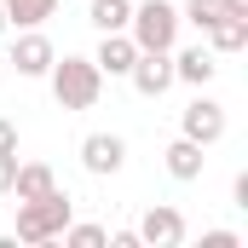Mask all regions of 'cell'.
Returning <instances> with one entry per match:
<instances>
[{
  "mask_svg": "<svg viewBox=\"0 0 248 248\" xmlns=\"http://www.w3.org/2000/svg\"><path fill=\"white\" fill-rule=\"evenodd\" d=\"M127 81H133L144 98H162V93L173 87V52H139L133 69H127Z\"/></svg>",
  "mask_w": 248,
  "mask_h": 248,
  "instance_id": "cell-7",
  "label": "cell"
},
{
  "mask_svg": "<svg viewBox=\"0 0 248 248\" xmlns=\"http://www.w3.org/2000/svg\"><path fill=\"white\" fill-rule=\"evenodd\" d=\"M0 156H17V127L0 116Z\"/></svg>",
  "mask_w": 248,
  "mask_h": 248,
  "instance_id": "cell-19",
  "label": "cell"
},
{
  "mask_svg": "<svg viewBox=\"0 0 248 248\" xmlns=\"http://www.w3.org/2000/svg\"><path fill=\"white\" fill-rule=\"evenodd\" d=\"M127 35H133L139 52H173V41H179V6H168V0H144V6H133Z\"/></svg>",
  "mask_w": 248,
  "mask_h": 248,
  "instance_id": "cell-3",
  "label": "cell"
},
{
  "mask_svg": "<svg viewBox=\"0 0 248 248\" xmlns=\"http://www.w3.org/2000/svg\"><path fill=\"white\" fill-rule=\"evenodd\" d=\"M75 219V202H69V190H46V196H35V202H17V243H58L63 225Z\"/></svg>",
  "mask_w": 248,
  "mask_h": 248,
  "instance_id": "cell-1",
  "label": "cell"
},
{
  "mask_svg": "<svg viewBox=\"0 0 248 248\" xmlns=\"http://www.w3.org/2000/svg\"><path fill=\"white\" fill-rule=\"evenodd\" d=\"M12 173H17V156H0V196H12Z\"/></svg>",
  "mask_w": 248,
  "mask_h": 248,
  "instance_id": "cell-20",
  "label": "cell"
},
{
  "mask_svg": "<svg viewBox=\"0 0 248 248\" xmlns=\"http://www.w3.org/2000/svg\"><path fill=\"white\" fill-rule=\"evenodd\" d=\"M243 237L237 231H202V248H237Z\"/></svg>",
  "mask_w": 248,
  "mask_h": 248,
  "instance_id": "cell-18",
  "label": "cell"
},
{
  "mask_svg": "<svg viewBox=\"0 0 248 248\" xmlns=\"http://www.w3.org/2000/svg\"><path fill=\"white\" fill-rule=\"evenodd\" d=\"M162 162H168V173H173L179 185H190V179H202V162H208V156H202V144H196V139L179 133V139L162 150Z\"/></svg>",
  "mask_w": 248,
  "mask_h": 248,
  "instance_id": "cell-10",
  "label": "cell"
},
{
  "mask_svg": "<svg viewBox=\"0 0 248 248\" xmlns=\"http://www.w3.org/2000/svg\"><path fill=\"white\" fill-rule=\"evenodd\" d=\"M214 69H219V52H208V46H185V52L173 58V81H185V87H208Z\"/></svg>",
  "mask_w": 248,
  "mask_h": 248,
  "instance_id": "cell-11",
  "label": "cell"
},
{
  "mask_svg": "<svg viewBox=\"0 0 248 248\" xmlns=\"http://www.w3.org/2000/svg\"><path fill=\"white\" fill-rule=\"evenodd\" d=\"M63 243L69 248H104L110 231H104V225H75V219H69V225H63Z\"/></svg>",
  "mask_w": 248,
  "mask_h": 248,
  "instance_id": "cell-16",
  "label": "cell"
},
{
  "mask_svg": "<svg viewBox=\"0 0 248 248\" xmlns=\"http://www.w3.org/2000/svg\"><path fill=\"white\" fill-rule=\"evenodd\" d=\"M87 17H93L98 35H116V29H127V17H133V0H93Z\"/></svg>",
  "mask_w": 248,
  "mask_h": 248,
  "instance_id": "cell-15",
  "label": "cell"
},
{
  "mask_svg": "<svg viewBox=\"0 0 248 248\" xmlns=\"http://www.w3.org/2000/svg\"><path fill=\"white\" fill-rule=\"evenodd\" d=\"M46 81H52V98H58L63 110H93V104H98V93H104L98 63H93V58H75V52L52 58Z\"/></svg>",
  "mask_w": 248,
  "mask_h": 248,
  "instance_id": "cell-2",
  "label": "cell"
},
{
  "mask_svg": "<svg viewBox=\"0 0 248 248\" xmlns=\"http://www.w3.org/2000/svg\"><path fill=\"white\" fill-rule=\"evenodd\" d=\"M179 133L196 139L202 150H208V144H219V139H225V104H219V98H208V93H196V98L185 104V116H179Z\"/></svg>",
  "mask_w": 248,
  "mask_h": 248,
  "instance_id": "cell-4",
  "label": "cell"
},
{
  "mask_svg": "<svg viewBox=\"0 0 248 248\" xmlns=\"http://www.w3.org/2000/svg\"><path fill=\"white\" fill-rule=\"evenodd\" d=\"M214 17H225L219 0H185V12H179V23H196V29H208Z\"/></svg>",
  "mask_w": 248,
  "mask_h": 248,
  "instance_id": "cell-17",
  "label": "cell"
},
{
  "mask_svg": "<svg viewBox=\"0 0 248 248\" xmlns=\"http://www.w3.org/2000/svg\"><path fill=\"white\" fill-rule=\"evenodd\" d=\"M133 58H139V46H133V35H127V29L104 35V41H98V52H93L98 75H127V69H133Z\"/></svg>",
  "mask_w": 248,
  "mask_h": 248,
  "instance_id": "cell-9",
  "label": "cell"
},
{
  "mask_svg": "<svg viewBox=\"0 0 248 248\" xmlns=\"http://www.w3.org/2000/svg\"><path fill=\"white\" fill-rule=\"evenodd\" d=\"M52 58H58V46H52L41 29H23V35L12 41V69H17V75H46Z\"/></svg>",
  "mask_w": 248,
  "mask_h": 248,
  "instance_id": "cell-8",
  "label": "cell"
},
{
  "mask_svg": "<svg viewBox=\"0 0 248 248\" xmlns=\"http://www.w3.org/2000/svg\"><path fill=\"white\" fill-rule=\"evenodd\" d=\"M231 202H237V208H248V173H237V179H231Z\"/></svg>",
  "mask_w": 248,
  "mask_h": 248,
  "instance_id": "cell-21",
  "label": "cell"
},
{
  "mask_svg": "<svg viewBox=\"0 0 248 248\" xmlns=\"http://www.w3.org/2000/svg\"><path fill=\"white\" fill-rule=\"evenodd\" d=\"M133 231H139L144 248H179L185 243V214L168 208V202H156V208H144V219H139Z\"/></svg>",
  "mask_w": 248,
  "mask_h": 248,
  "instance_id": "cell-5",
  "label": "cell"
},
{
  "mask_svg": "<svg viewBox=\"0 0 248 248\" xmlns=\"http://www.w3.org/2000/svg\"><path fill=\"white\" fill-rule=\"evenodd\" d=\"M0 6H6V23L12 29H41L58 12V0H0Z\"/></svg>",
  "mask_w": 248,
  "mask_h": 248,
  "instance_id": "cell-14",
  "label": "cell"
},
{
  "mask_svg": "<svg viewBox=\"0 0 248 248\" xmlns=\"http://www.w3.org/2000/svg\"><path fill=\"white\" fill-rule=\"evenodd\" d=\"M122 162H127V139H116V133H87V139H81V168H87L93 179L122 173Z\"/></svg>",
  "mask_w": 248,
  "mask_h": 248,
  "instance_id": "cell-6",
  "label": "cell"
},
{
  "mask_svg": "<svg viewBox=\"0 0 248 248\" xmlns=\"http://www.w3.org/2000/svg\"><path fill=\"white\" fill-rule=\"evenodd\" d=\"M6 29H12V23H6V6H0V35H6Z\"/></svg>",
  "mask_w": 248,
  "mask_h": 248,
  "instance_id": "cell-22",
  "label": "cell"
},
{
  "mask_svg": "<svg viewBox=\"0 0 248 248\" xmlns=\"http://www.w3.org/2000/svg\"><path fill=\"white\" fill-rule=\"evenodd\" d=\"M202 35H208V52H243L248 46V17H231V12H225V17H214Z\"/></svg>",
  "mask_w": 248,
  "mask_h": 248,
  "instance_id": "cell-13",
  "label": "cell"
},
{
  "mask_svg": "<svg viewBox=\"0 0 248 248\" xmlns=\"http://www.w3.org/2000/svg\"><path fill=\"white\" fill-rule=\"evenodd\" d=\"M46 190H58V173H52L46 162H17V173H12V196H17V202H35V196H46Z\"/></svg>",
  "mask_w": 248,
  "mask_h": 248,
  "instance_id": "cell-12",
  "label": "cell"
}]
</instances>
